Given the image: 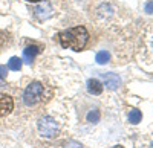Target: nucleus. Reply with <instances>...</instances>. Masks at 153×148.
I'll list each match as a JSON object with an SVG mask.
<instances>
[{
    "label": "nucleus",
    "instance_id": "11",
    "mask_svg": "<svg viewBox=\"0 0 153 148\" xmlns=\"http://www.w3.org/2000/svg\"><path fill=\"white\" fill-rule=\"evenodd\" d=\"M87 121L89 122H98L100 121V112L98 110H94V112H91L87 115Z\"/></svg>",
    "mask_w": 153,
    "mask_h": 148
},
{
    "label": "nucleus",
    "instance_id": "15",
    "mask_svg": "<svg viewBox=\"0 0 153 148\" xmlns=\"http://www.w3.org/2000/svg\"><path fill=\"white\" fill-rule=\"evenodd\" d=\"M26 2H31V3H37V2H40V0H26Z\"/></svg>",
    "mask_w": 153,
    "mask_h": 148
},
{
    "label": "nucleus",
    "instance_id": "14",
    "mask_svg": "<svg viewBox=\"0 0 153 148\" xmlns=\"http://www.w3.org/2000/svg\"><path fill=\"white\" fill-rule=\"evenodd\" d=\"M146 12L147 14H153V2L146 3Z\"/></svg>",
    "mask_w": 153,
    "mask_h": 148
},
{
    "label": "nucleus",
    "instance_id": "12",
    "mask_svg": "<svg viewBox=\"0 0 153 148\" xmlns=\"http://www.w3.org/2000/svg\"><path fill=\"white\" fill-rule=\"evenodd\" d=\"M65 148H83V147H81V144H78V142L71 141V142H68V144L65 145Z\"/></svg>",
    "mask_w": 153,
    "mask_h": 148
},
{
    "label": "nucleus",
    "instance_id": "13",
    "mask_svg": "<svg viewBox=\"0 0 153 148\" xmlns=\"http://www.w3.org/2000/svg\"><path fill=\"white\" fill-rule=\"evenodd\" d=\"M6 75H8L6 66H0V78H6Z\"/></svg>",
    "mask_w": 153,
    "mask_h": 148
},
{
    "label": "nucleus",
    "instance_id": "16",
    "mask_svg": "<svg viewBox=\"0 0 153 148\" xmlns=\"http://www.w3.org/2000/svg\"><path fill=\"white\" fill-rule=\"evenodd\" d=\"M115 148H124V147H121V145H117V147H115Z\"/></svg>",
    "mask_w": 153,
    "mask_h": 148
},
{
    "label": "nucleus",
    "instance_id": "2",
    "mask_svg": "<svg viewBox=\"0 0 153 148\" xmlns=\"http://www.w3.org/2000/svg\"><path fill=\"white\" fill-rule=\"evenodd\" d=\"M43 98V85L40 82H31L26 90H25V95H23V101L26 105H34L37 102H40Z\"/></svg>",
    "mask_w": 153,
    "mask_h": 148
},
{
    "label": "nucleus",
    "instance_id": "1",
    "mask_svg": "<svg viewBox=\"0 0 153 148\" xmlns=\"http://www.w3.org/2000/svg\"><path fill=\"white\" fill-rule=\"evenodd\" d=\"M60 44L66 49H72V51H81L89 41V32L86 31L84 26H76L68 31H63L58 35Z\"/></svg>",
    "mask_w": 153,
    "mask_h": 148
},
{
    "label": "nucleus",
    "instance_id": "6",
    "mask_svg": "<svg viewBox=\"0 0 153 148\" xmlns=\"http://www.w3.org/2000/svg\"><path fill=\"white\" fill-rule=\"evenodd\" d=\"M38 52H40V47H38V46H35V44L28 46V47L23 51V58H25V61L31 64L32 61H34V58H35V55H37Z\"/></svg>",
    "mask_w": 153,
    "mask_h": 148
},
{
    "label": "nucleus",
    "instance_id": "9",
    "mask_svg": "<svg viewBox=\"0 0 153 148\" xmlns=\"http://www.w3.org/2000/svg\"><path fill=\"white\" fill-rule=\"evenodd\" d=\"M129 122H132V124H138V122H141V112L136 108L130 110L129 112Z\"/></svg>",
    "mask_w": 153,
    "mask_h": 148
},
{
    "label": "nucleus",
    "instance_id": "3",
    "mask_svg": "<svg viewBox=\"0 0 153 148\" xmlns=\"http://www.w3.org/2000/svg\"><path fill=\"white\" fill-rule=\"evenodd\" d=\"M37 125H38V130H40L42 136H45V138H55L58 134V124L51 116H43L38 121Z\"/></svg>",
    "mask_w": 153,
    "mask_h": 148
},
{
    "label": "nucleus",
    "instance_id": "7",
    "mask_svg": "<svg viewBox=\"0 0 153 148\" xmlns=\"http://www.w3.org/2000/svg\"><path fill=\"white\" fill-rule=\"evenodd\" d=\"M87 90L92 95H100L101 92H103V84H101L98 80H89L87 81Z\"/></svg>",
    "mask_w": 153,
    "mask_h": 148
},
{
    "label": "nucleus",
    "instance_id": "4",
    "mask_svg": "<svg viewBox=\"0 0 153 148\" xmlns=\"http://www.w3.org/2000/svg\"><path fill=\"white\" fill-rule=\"evenodd\" d=\"M12 108H14V101L9 95H0V116H8Z\"/></svg>",
    "mask_w": 153,
    "mask_h": 148
},
{
    "label": "nucleus",
    "instance_id": "5",
    "mask_svg": "<svg viewBox=\"0 0 153 148\" xmlns=\"http://www.w3.org/2000/svg\"><path fill=\"white\" fill-rule=\"evenodd\" d=\"M101 78H103L104 84L107 85L110 90H117L120 85H121V80H120V77L117 75V73H112V72L101 73Z\"/></svg>",
    "mask_w": 153,
    "mask_h": 148
},
{
    "label": "nucleus",
    "instance_id": "17",
    "mask_svg": "<svg viewBox=\"0 0 153 148\" xmlns=\"http://www.w3.org/2000/svg\"><path fill=\"white\" fill-rule=\"evenodd\" d=\"M150 148H153V144H152V147H150Z\"/></svg>",
    "mask_w": 153,
    "mask_h": 148
},
{
    "label": "nucleus",
    "instance_id": "8",
    "mask_svg": "<svg viewBox=\"0 0 153 148\" xmlns=\"http://www.w3.org/2000/svg\"><path fill=\"white\" fill-rule=\"evenodd\" d=\"M8 69H11V70H20L22 69V60L19 57H12L8 61Z\"/></svg>",
    "mask_w": 153,
    "mask_h": 148
},
{
    "label": "nucleus",
    "instance_id": "10",
    "mask_svg": "<svg viewBox=\"0 0 153 148\" xmlns=\"http://www.w3.org/2000/svg\"><path fill=\"white\" fill-rule=\"evenodd\" d=\"M97 61L100 64H107L109 61H110V54L107 51H101L97 54Z\"/></svg>",
    "mask_w": 153,
    "mask_h": 148
}]
</instances>
